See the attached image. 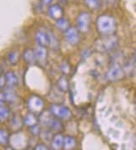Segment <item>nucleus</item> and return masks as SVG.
I'll use <instances>...</instances> for the list:
<instances>
[{
	"label": "nucleus",
	"mask_w": 136,
	"mask_h": 150,
	"mask_svg": "<svg viewBox=\"0 0 136 150\" xmlns=\"http://www.w3.org/2000/svg\"><path fill=\"white\" fill-rule=\"evenodd\" d=\"M5 77V81H6L7 87L10 88H15L19 85V78L17 75L14 71H8L4 75Z\"/></svg>",
	"instance_id": "9b49d317"
},
{
	"label": "nucleus",
	"mask_w": 136,
	"mask_h": 150,
	"mask_svg": "<svg viewBox=\"0 0 136 150\" xmlns=\"http://www.w3.org/2000/svg\"><path fill=\"white\" fill-rule=\"evenodd\" d=\"M118 39L113 35L103 36L100 39H98L94 43L95 48L102 52L113 51L118 47Z\"/></svg>",
	"instance_id": "f03ea898"
},
{
	"label": "nucleus",
	"mask_w": 136,
	"mask_h": 150,
	"mask_svg": "<svg viewBox=\"0 0 136 150\" xmlns=\"http://www.w3.org/2000/svg\"><path fill=\"white\" fill-rule=\"evenodd\" d=\"M54 2V0H41V4L43 5H51Z\"/></svg>",
	"instance_id": "2f4dec72"
},
{
	"label": "nucleus",
	"mask_w": 136,
	"mask_h": 150,
	"mask_svg": "<svg viewBox=\"0 0 136 150\" xmlns=\"http://www.w3.org/2000/svg\"><path fill=\"white\" fill-rule=\"evenodd\" d=\"M30 128V132L31 133V135L37 137V136H40L41 135V127L38 125V123L34 125V126H31L29 127Z\"/></svg>",
	"instance_id": "cd10ccee"
},
{
	"label": "nucleus",
	"mask_w": 136,
	"mask_h": 150,
	"mask_svg": "<svg viewBox=\"0 0 136 150\" xmlns=\"http://www.w3.org/2000/svg\"><path fill=\"white\" fill-rule=\"evenodd\" d=\"M48 127L52 131V132H62L64 131L65 127H64V125L62 123V122L59 118H56L54 117L53 119L51 120V123L49 124Z\"/></svg>",
	"instance_id": "a211bd4d"
},
{
	"label": "nucleus",
	"mask_w": 136,
	"mask_h": 150,
	"mask_svg": "<svg viewBox=\"0 0 136 150\" xmlns=\"http://www.w3.org/2000/svg\"><path fill=\"white\" fill-rule=\"evenodd\" d=\"M20 58V54H19V50H11L7 56V60L8 62L12 65V66H15L17 65Z\"/></svg>",
	"instance_id": "aec40b11"
},
{
	"label": "nucleus",
	"mask_w": 136,
	"mask_h": 150,
	"mask_svg": "<svg viewBox=\"0 0 136 150\" xmlns=\"http://www.w3.org/2000/svg\"><path fill=\"white\" fill-rule=\"evenodd\" d=\"M11 115V110L9 107L4 104L0 105V122H4L9 118Z\"/></svg>",
	"instance_id": "5701e85b"
},
{
	"label": "nucleus",
	"mask_w": 136,
	"mask_h": 150,
	"mask_svg": "<svg viewBox=\"0 0 136 150\" xmlns=\"http://www.w3.org/2000/svg\"><path fill=\"white\" fill-rule=\"evenodd\" d=\"M4 98H5V102H9V103L13 104L18 101V94L15 91L14 88L7 87L4 91Z\"/></svg>",
	"instance_id": "4468645a"
},
{
	"label": "nucleus",
	"mask_w": 136,
	"mask_h": 150,
	"mask_svg": "<svg viewBox=\"0 0 136 150\" xmlns=\"http://www.w3.org/2000/svg\"><path fill=\"white\" fill-rule=\"evenodd\" d=\"M89 8L96 10L100 8V0H84Z\"/></svg>",
	"instance_id": "a878e982"
},
{
	"label": "nucleus",
	"mask_w": 136,
	"mask_h": 150,
	"mask_svg": "<svg viewBox=\"0 0 136 150\" xmlns=\"http://www.w3.org/2000/svg\"><path fill=\"white\" fill-rule=\"evenodd\" d=\"M34 52L36 54V63H38L41 66H45L47 63L48 51L46 47L38 45L35 50Z\"/></svg>",
	"instance_id": "6e6552de"
},
{
	"label": "nucleus",
	"mask_w": 136,
	"mask_h": 150,
	"mask_svg": "<svg viewBox=\"0 0 136 150\" xmlns=\"http://www.w3.org/2000/svg\"><path fill=\"white\" fill-rule=\"evenodd\" d=\"M77 30L83 33H88L91 29L92 15L88 12H81L77 18Z\"/></svg>",
	"instance_id": "423d86ee"
},
{
	"label": "nucleus",
	"mask_w": 136,
	"mask_h": 150,
	"mask_svg": "<svg viewBox=\"0 0 136 150\" xmlns=\"http://www.w3.org/2000/svg\"><path fill=\"white\" fill-rule=\"evenodd\" d=\"M48 34H49V47L53 50H58L61 47L59 38L53 31L48 30Z\"/></svg>",
	"instance_id": "2eb2a0df"
},
{
	"label": "nucleus",
	"mask_w": 136,
	"mask_h": 150,
	"mask_svg": "<svg viewBox=\"0 0 136 150\" xmlns=\"http://www.w3.org/2000/svg\"><path fill=\"white\" fill-rule=\"evenodd\" d=\"M37 123H38V118H37L36 115L34 114V113L29 112L23 118V124H24V126L28 127L34 126V125H36Z\"/></svg>",
	"instance_id": "412c9836"
},
{
	"label": "nucleus",
	"mask_w": 136,
	"mask_h": 150,
	"mask_svg": "<svg viewBox=\"0 0 136 150\" xmlns=\"http://www.w3.org/2000/svg\"><path fill=\"white\" fill-rule=\"evenodd\" d=\"M57 87L61 92H66L70 88V84H69V81L67 80L66 76H63L58 80L57 82Z\"/></svg>",
	"instance_id": "4be33fe9"
},
{
	"label": "nucleus",
	"mask_w": 136,
	"mask_h": 150,
	"mask_svg": "<svg viewBox=\"0 0 136 150\" xmlns=\"http://www.w3.org/2000/svg\"><path fill=\"white\" fill-rule=\"evenodd\" d=\"M36 41L38 44V45L48 47L49 46V34L48 30L45 29H39L36 31V35H35Z\"/></svg>",
	"instance_id": "1a4fd4ad"
},
{
	"label": "nucleus",
	"mask_w": 136,
	"mask_h": 150,
	"mask_svg": "<svg viewBox=\"0 0 136 150\" xmlns=\"http://www.w3.org/2000/svg\"><path fill=\"white\" fill-rule=\"evenodd\" d=\"M23 59L28 64V65H36V58L35 52H34V50H31V49H25L24 51H23Z\"/></svg>",
	"instance_id": "dca6fc26"
},
{
	"label": "nucleus",
	"mask_w": 136,
	"mask_h": 150,
	"mask_svg": "<svg viewBox=\"0 0 136 150\" xmlns=\"http://www.w3.org/2000/svg\"><path fill=\"white\" fill-rule=\"evenodd\" d=\"M64 33H65L66 40L69 45L72 46H76L79 44L81 36H80V31L77 30V28L70 26L67 30L64 31Z\"/></svg>",
	"instance_id": "0eeeda50"
},
{
	"label": "nucleus",
	"mask_w": 136,
	"mask_h": 150,
	"mask_svg": "<svg viewBox=\"0 0 136 150\" xmlns=\"http://www.w3.org/2000/svg\"><path fill=\"white\" fill-rule=\"evenodd\" d=\"M77 145V139L71 136H65L63 139V149H75Z\"/></svg>",
	"instance_id": "6ab92c4d"
},
{
	"label": "nucleus",
	"mask_w": 136,
	"mask_h": 150,
	"mask_svg": "<svg viewBox=\"0 0 136 150\" xmlns=\"http://www.w3.org/2000/svg\"><path fill=\"white\" fill-rule=\"evenodd\" d=\"M4 102H5V98H4V92L0 91V105H1V104H4Z\"/></svg>",
	"instance_id": "473e14b6"
},
{
	"label": "nucleus",
	"mask_w": 136,
	"mask_h": 150,
	"mask_svg": "<svg viewBox=\"0 0 136 150\" xmlns=\"http://www.w3.org/2000/svg\"><path fill=\"white\" fill-rule=\"evenodd\" d=\"M23 118L19 115H14L10 121V129L13 132H19L23 126Z\"/></svg>",
	"instance_id": "ddd939ff"
},
{
	"label": "nucleus",
	"mask_w": 136,
	"mask_h": 150,
	"mask_svg": "<svg viewBox=\"0 0 136 150\" xmlns=\"http://www.w3.org/2000/svg\"><path fill=\"white\" fill-rule=\"evenodd\" d=\"M3 71H4V68H3V66L0 64V75H2Z\"/></svg>",
	"instance_id": "72a5a7b5"
},
{
	"label": "nucleus",
	"mask_w": 136,
	"mask_h": 150,
	"mask_svg": "<svg viewBox=\"0 0 136 150\" xmlns=\"http://www.w3.org/2000/svg\"><path fill=\"white\" fill-rule=\"evenodd\" d=\"M45 102L41 97L38 95L33 94L27 99V108L29 112L36 115H39L44 110Z\"/></svg>",
	"instance_id": "39448f33"
},
{
	"label": "nucleus",
	"mask_w": 136,
	"mask_h": 150,
	"mask_svg": "<svg viewBox=\"0 0 136 150\" xmlns=\"http://www.w3.org/2000/svg\"><path fill=\"white\" fill-rule=\"evenodd\" d=\"M56 26L58 30H61V31H66L70 27V23L66 18L61 17V18L56 20Z\"/></svg>",
	"instance_id": "b1692460"
},
{
	"label": "nucleus",
	"mask_w": 136,
	"mask_h": 150,
	"mask_svg": "<svg viewBox=\"0 0 136 150\" xmlns=\"http://www.w3.org/2000/svg\"><path fill=\"white\" fill-rule=\"evenodd\" d=\"M9 132L6 129L0 128V145L5 147L9 143Z\"/></svg>",
	"instance_id": "393cba45"
},
{
	"label": "nucleus",
	"mask_w": 136,
	"mask_h": 150,
	"mask_svg": "<svg viewBox=\"0 0 136 150\" xmlns=\"http://www.w3.org/2000/svg\"><path fill=\"white\" fill-rule=\"evenodd\" d=\"M63 139H64V137L62 134H61V132H57L56 134H55L51 138V149H63Z\"/></svg>",
	"instance_id": "f8f14e48"
},
{
	"label": "nucleus",
	"mask_w": 136,
	"mask_h": 150,
	"mask_svg": "<svg viewBox=\"0 0 136 150\" xmlns=\"http://www.w3.org/2000/svg\"><path fill=\"white\" fill-rule=\"evenodd\" d=\"M61 71L62 73H63L64 75H66V76L69 75L71 71V65H70L67 61L64 60V61L61 64Z\"/></svg>",
	"instance_id": "bb28decb"
},
{
	"label": "nucleus",
	"mask_w": 136,
	"mask_h": 150,
	"mask_svg": "<svg viewBox=\"0 0 136 150\" xmlns=\"http://www.w3.org/2000/svg\"><path fill=\"white\" fill-rule=\"evenodd\" d=\"M47 13L50 18L56 20L58 18L63 17V15H64V9L60 4H54V5L50 6V8H48Z\"/></svg>",
	"instance_id": "9d476101"
},
{
	"label": "nucleus",
	"mask_w": 136,
	"mask_h": 150,
	"mask_svg": "<svg viewBox=\"0 0 136 150\" xmlns=\"http://www.w3.org/2000/svg\"><path fill=\"white\" fill-rule=\"evenodd\" d=\"M117 21L109 14H101L96 20V28L101 35H112L117 30Z\"/></svg>",
	"instance_id": "f257e3e1"
},
{
	"label": "nucleus",
	"mask_w": 136,
	"mask_h": 150,
	"mask_svg": "<svg viewBox=\"0 0 136 150\" xmlns=\"http://www.w3.org/2000/svg\"><path fill=\"white\" fill-rule=\"evenodd\" d=\"M54 116L51 114V112L49 111H46V112H43L39 114V117H38V122L41 124L42 126L47 127L49 126V124L51 123V120L53 119Z\"/></svg>",
	"instance_id": "f3484780"
},
{
	"label": "nucleus",
	"mask_w": 136,
	"mask_h": 150,
	"mask_svg": "<svg viewBox=\"0 0 136 150\" xmlns=\"http://www.w3.org/2000/svg\"><path fill=\"white\" fill-rule=\"evenodd\" d=\"M41 135L43 136V138H45V139H46L48 141H50V140H51V138H52V131L50 129V130H46V131H45L44 133H42L41 132Z\"/></svg>",
	"instance_id": "c85d7f7f"
},
{
	"label": "nucleus",
	"mask_w": 136,
	"mask_h": 150,
	"mask_svg": "<svg viewBox=\"0 0 136 150\" xmlns=\"http://www.w3.org/2000/svg\"><path fill=\"white\" fill-rule=\"evenodd\" d=\"M50 112L55 117L59 118L61 120L68 121L73 117L72 112L69 108H67L65 105L53 103L50 107Z\"/></svg>",
	"instance_id": "7ed1b4c3"
},
{
	"label": "nucleus",
	"mask_w": 136,
	"mask_h": 150,
	"mask_svg": "<svg viewBox=\"0 0 136 150\" xmlns=\"http://www.w3.org/2000/svg\"><path fill=\"white\" fill-rule=\"evenodd\" d=\"M6 86V81H5V77L3 75H0V91L4 90Z\"/></svg>",
	"instance_id": "c756f323"
},
{
	"label": "nucleus",
	"mask_w": 136,
	"mask_h": 150,
	"mask_svg": "<svg viewBox=\"0 0 136 150\" xmlns=\"http://www.w3.org/2000/svg\"><path fill=\"white\" fill-rule=\"evenodd\" d=\"M107 79L111 82H118L123 81L126 76V74L124 71L123 66H121L118 63H113L109 67L107 72Z\"/></svg>",
	"instance_id": "20e7f679"
},
{
	"label": "nucleus",
	"mask_w": 136,
	"mask_h": 150,
	"mask_svg": "<svg viewBox=\"0 0 136 150\" xmlns=\"http://www.w3.org/2000/svg\"><path fill=\"white\" fill-rule=\"evenodd\" d=\"M59 1L61 4H66V2H67L68 0H59Z\"/></svg>",
	"instance_id": "f704fd0d"
},
{
	"label": "nucleus",
	"mask_w": 136,
	"mask_h": 150,
	"mask_svg": "<svg viewBox=\"0 0 136 150\" xmlns=\"http://www.w3.org/2000/svg\"><path fill=\"white\" fill-rule=\"evenodd\" d=\"M34 149L36 150H40V149H42V150H46V149H49V148H48L47 146L45 144H43V143H41V144H38L37 145H36V147L34 148Z\"/></svg>",
	"instance_id": "7c9ffc66"
}]
</instances>
